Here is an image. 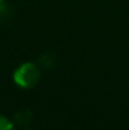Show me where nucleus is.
<instances>
[{"mask_svg": "<svg viewBox=\"0 0 129 130\" xmlns=\"http://www.w3.org/2000/svg\"><path fill=\"white\" fill-rule=\"evenodd\" d=\"M41 78V71L36 63L25 62L20 64L13 73V80L15 85L22 88H32L34 87Z\"/></svg>", "mask_w": 129, "mask_h": 130, "instance_id": "obj_1", "label": "nucleus"}, {"mask_svg": "<svg viewBox=\"0 0 129 130\" xmlns=\"http://www.w3.org/2000/svg\"><path fill=\"white\" fill-rule=\"evenodd\" d=\"M32 120V112L29 110H22L18 114H15L14 116V125H19V126H27Z\"/></svg>", "mask_w": 129, "mask_h": 130, "instance_id": "obj_2", "label": "nucleus"}, {"mask_svg": "<svg viewBox=\"0 0 129 130\" xmlns=\"http://www.w3.org/2000/svg\"><path fill=\"white\" fill-rule=\"evenodd\" d=\"M56 63H57V58H56L54 53H52V52L44 53L39 58V64L43 68H53L56 66Z\"/></svg>", "mask_w": 129, "mask_h": 130, "instance_id": "obj_3", "label": "nucleus"}, {"mask_svg": "<svg viewBox=\"0 0 129 130\" xmlns=\"http://www.w3.org/2000/svg\"><path fill=\"white\" fill-rule=\"evenodd\" d=\"M0 130H14V123L6 116L0 115Z\"/></svg>", "mask_w": 129, "mask_h": 130, "instance_id": "obj_4", "label": "nucleus"}, {"mask_svg": "<svg viewBox=\"0 0 129 130\" xmlns=\"http://www.w3.org/2000/svg\"><path fill=\"white\" fill-rule=\"evenodd\" d=\"M4 1H5V0H0V5H1V4H3Z\"/></svg>", "mask_w": 129, "mask_h": 130, "instance_id": "obj_5", "label": "nucleus"}, {"mask_svg": "<svg viewBox=\"0 0 129 130\" xmlns=\"http://www.w3.org/2000/svg\"><path fill=\"white\" fill-rule=\"evenodd\" d=\"M27 130H32V129H27Z\"/></svg>", "mask_w": 129, "mask_h": 130, "instance_id": "obj_6", "label": "nucleus"}]
</instances>
